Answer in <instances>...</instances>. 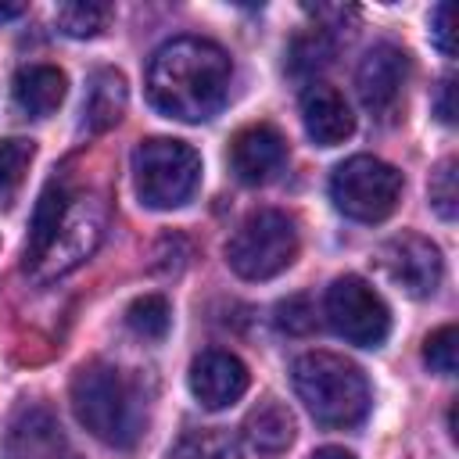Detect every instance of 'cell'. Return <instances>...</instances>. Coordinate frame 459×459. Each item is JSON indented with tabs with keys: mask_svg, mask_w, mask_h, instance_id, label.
<instances>
[{
	"mask_svg": "<svg viewBox=\"0 0 459 459\" xmlns=\"http://www.w3.org/2000/svg\"><path fill=\"white\" fill-rule=\"evenodd\" d=\"M108 226V201L97 190H72L65 179H54L32 212L25 240V273L39 283L57 280L82 265Z\"/></svg>",
	"mask_w": 459,
	"mask_h": 459,
	"instance_id": "6da1fadb",
	"label": "cell"
},
{
	"mask_svg": "<svg viewBox=\"0 0 459 459\" xmlns=\"http://www.w3.org/2000/svg\"><path fill=\"white\" fill-rule=\"evenodd\" d=\"M230 54L201 36H179L154 50L147 65V97L165 118L204 122L230 97Z\"/></svg>",
	"mask_w": 459,
	"mask_h": 459,
	"instance_id": "7a4b0ae2",
	"label": "cell"
},
{
	"mask_svg": "<svg viewBox=\"0 0 459 459\" xmlns=\"http://www.w3.org/2000/svg\"><path fill=\"white\" fill-rule=\"evenodd\" d=\"M72 412L75 420L111 448H133L143 434L147 412L136 380L108 362H90L72 377Z\"/></svg>",
	"mask_w": 459,
	"mask_h": 459,
	"instance_id": "3957f363",
	"label": "cell"
},
{
	"mask_svg": "<svg viewBox=\"0 0 459 459\" xmlns=\"http://www.w3.org/2000/svg\"><path fill=\"white\" fill-rule=\"evenodd\" d=\"M294 391L308 416L326 430L359 427L369 412V384L362 369L333 351H305L290 369Z\"/></svg>",
	"mask_w": 459,
	"mask_h": 459,
	"instance_id": "277c9868",
	"label": "cell"
},
{
	"mask_svg": "<svg viewBox=\"0 0 459 459\" xmlns=\"http://www.w3.org/2000/svg\"><path fill=\"white\" fill-rule=\"evenodd\" d=\"M133 183L140 204L154 212L179 208L201 183V154L190 143L169 136L140 140L133 151Z\"/></svg>",
	"mask_w": 459,
	"mask_h": 459,
	"instance_id": "5b68a950",
	"label": "cell"
},
{
	"mask_svg": "<svg viewBox=\"0 0 459 459\" xmlns=\"http://www.w3.org/2000/svg\"><path fill=\"white\" fill-rule=\"evenodd\" d=\"M298 255V226L287 212L258 208L226 240V262L244 280H273Z\"/></svg>",
	"mask_w": 459,
	"mask_h": 459,
	"instance_id": "8992f818",
	"label": "cell"
},
{
	"mask_svg": "<svg viewBox=\"0 0 459 459\" xmlns=\"http://www.w3.org/2000/svg\"><path fill=\"white\" fill-rule=\"evenodd\" d=\"M333 204L355 222H384L402 197V172L373 154H355L333 169Z\"/></svg>",
	"mask_w": 459,
	"mask_h": 459,
	"instance_id": "52a82bcc",
	"label": "cell"
},
{
	"mask_svg": "<svg viewBox=\"0 0 459 459\" xmlns=\"http://www.w3.org/2000/svg\"><path fill=\"white\" fill-rule=\"evenodd\" d=\"M323 312L333 333L359 348H380L391 333V312L362 276H337L326 287Z\"/></svg>",
	"mask_w": 459,
	"mask_h": 459,
	"instance_id": "ba28073f",
	"label": "cell"
},
{
	"mask_svg": "<svg viewBox=\"0 0 459 459\" xmlns=\"http://www.w3.org/2000/svg\"><path fill=\"white\" fill-rule=\"evenodd\" d=\"M377 265L409 298H430L445 276V258L437 244L420 233H398L387 244H380Z\"/></svg>",
	"mask_w": 459,
	"mask_h": 459,
	"instance_id": "9c48e42d",
	"label": "cell"
},
{
	"mask_svg": "<svg viewBox=\"0 0 459 459\" xmlns=\"http://www.w3.org/2000/svg\"><path fill=\"white\" fill-rule=\"evenodd\" d=\"M405 79H409V54L394 43H377L366 50V57L359 61L355 72V86H359V100L373 118H394L402 93H405Z\"/></svg>",
	"mask_w": 459,
	"mask_h": 459,
	"instance_id": "30bf717a",
	"label": "cell"
},
{
	"mask_svg": "<svg viewBox=\"0 0 459 459\" xmlns=\"http://www.w3.org/2000/svg\"><path fill=\"white\" fill-rule=\"evenodd\" d=\"M65 434L50 409L43 405H22L0 441V459H61Z\"/></svg>",
	"mask_w": 459,
	"mask_h": 459,
	"instance_id": "8fae6325",
	"label": "cell"
},
{
	"mask_svg": "<svg viewBox=\"0 0 459 459\" xmlns=\"http://www.w3.org/2000/svg\"><path fill=\"white\" fill-rule=\"evenodd\" d=\"M247 366L233 351L208 348L190 362V394L204 409H226L247 391Z\"/></svg>",
	"mask_w": 459,
	"mask_h": 459,
	"instance_id": "7c38bea8",
	"label": "cell"
},
{
	"mask_svg": "<svg viewBox=\"0 0 459 459\" xmlns=\"http://www.w3.org/2000/svg\"><path fill=\"white\" fill-rule=\"evenodd\" d=\"M283 161H287V140L280 136V129H273L265 122L240 129L230 143V165H233L237 179L247 186L273 179L283 169Z\"/></svg>",
	"mask_w": 459,
	"mask_h": 459,
	"instance_id": "4fadbf2b",
	"label": "cell"
},
{
	"mask_svg": "<svg viewBox=\"0 0 459 459\" xmlns=\"http://www.w3.org/2000/svg\"><path fill=\"white\" fill-rule=\"evenodd\" d=\"M301 122L316 147H337L355 129V115H351L348 100L326 82H312L301 93Z\"/></svg>",
	"mask_w": 459,
	"mask_h": 459,
	"instance_id": "5bb4252c",
	"label": "cell"
},
{
	"mask_svg": "<svg viewBox=\"0 0 459 459\" xmlns=\"http://www.w3.org/2000/svg\"><path fill=\"white\" fill-rule=\"evenodd\" d=\"M65 86L68 82H65L61 68H54V65H25V68H18L11 93H14V104H18L22 115L47 118V115H54L61 108Z\"/></svg>",
	"mask_w": 459,
	"mask_h": 459,
	"instance_id": "9a60e30c",
	"label": "cell"
},
{
	"mask_svg": "<svg viewBox=\"0 0 459 459\" xmlns=\"http://www.w3.org/2000/svg\"><path fill=\"white\" fill-rule=\"evenodd\" d=\"M126 100H129V90H126L122 72L97 68L90 75V90H86V100H82V122H86V129L90 133L111 129L126 115Z\"/></svg>",
	"mask_w": 459,
	"mask_h": 459,
	"instance_id": "2e32d148",
	"label": "cell"
},
{
	"mask_svg": "<svg viewBox=\"0 0 459 459\" xmlns=\"http://www.w3.org/2000/svg\"><path fill=\"white\" fill-rule=\"evenodd\" d=\"M244 437L258 455H280L287 452V445L294 441V416L287 405H280L276 398L258 402L247 416H244Z\"/></svg>",
	"mask_w": 459,
	"mask_h": 459,
	"instance_id": "e0dca14e",
	"label": "cell"
},
{
	"mask_svg": "<svg viewBox=\"0 0 459 459\" xmlns=\"http://www.w3.org/2000/svg\"><path fill=\"white\" fill-rule=\"evenodd\" d=\"M32 154H36V143L25 136L0 140V208L14 204V197L25 183V172L32 165Z\"/></svg>",
	"mask_w": 459,
	"mask_h": 459,
	"instance_id": "ac0fdd59",
	"label": "cell"
},
{
	"mask_svg": "<svg viewBox=\"0 0 459 459\" xmlns=\"http://www.w3.org/2000/svg\"><path fill=\"white\" fill-rule=\"evenodd\" d=\"M57 29L72 39H90L97 36L108 18H111V7L108 4H97V0H72V4H61L57 7Z\"/></svg>",
	"mask_w": 459,
	"mask_h": 459,
	"instance_id": "d6986e66",
	"label": "cell"
},
{
	"mask_svg": "<svg viewBox=\"0 0 459 459\" xmlns=\"http://www.w3.org/2000/svg\"><path fill=\"white\" fill-rule=\"evenodd\" d=\"M169 459H240V448L222 430H190L172 445Z\"/></svg>",
	"mask_w": 459,
	"mask_h": 459,
	"instance_id": "ffe728a7",
	"label": "cell"
},
{
	"mask_svg": "<svg viewBox=\"0 0 459 459\" xmlns=\"http://www.w3.org/2000/svg\"><path fill=\"white\" fill-rule=\"evenodd\" d=\"M126 323L133 333L147 337V341H161L169 333V323H172V308L161 294H143L136 298L129 308H126Z\"/></svg>",
	"mask_w": 459,
	"mask_h": 459,
	"instance_id": "44dd1931",
	"label": "cell"
},
{
	"mask_svg": "<svg viewBox=\"0 0 459 459\" xmlns=\"http://www.w3.org/2000/svg\"><path fill=\"white\" fill-rule=\"evenodd\" d=\"M423 362H427L430 373H437V377H452V373H455V366H459V333H455L452 323H448V326H437V330L427 337V344H423Z\"/></svg>",
	"mask_w": 459,
	"mask_h": 459,
	"instance_id": "7402d4cb",
	"label": "cell"
},
{
	"mask_svg": "<svg viewBox=\"0 0 459 459\" xmlns=\"http://www.w3.org/2000/svg\"><path fill=\"white\" fill-rule=\"evenodd\" d=\"M430 204L434 212L452 222L455 212H459V186H455V158H445L437 161V169L430 172Z\"/></svg>",
	"mask_w": 459,
	"mask_h": 459,
	"instance_id": "603a6c76",
	"label": "cell"
},
{
	"mask_svg": "<svg viewBox=\"0 0 459 459\" xmlns=\"http://www.w3.org/2000/svg\"><path fill=\"white\" fill-rule=\"evenodd\" d=\"M326 57H330V43H326L323 29H316L312 36L294 39V47H290V68L294 72H312V68L326 65Z\"/></svg>",
	"mask_w": 459,
	"mask_h": 459,
	"instance_id": "cb8c5ba5",
	"label": "cell"
},
{
	"mask_svg": "<svg viewBox=\"0 0 459 459\" xmlns=\"http://www.w3.org/2000/svg\"><path fill=\"white\" fill-rule=\"evenodd\" d=\"M276 326L287 330V333H305V330H312V326H316V312H312L308 298L298 294V298L280 301V305H276Z\"/></svg>",
	"mask_w": 459,
	"mask_h": 459,
	"instance_id": "d4e9b609",
	"label": "cell"
},
{
	"mask_svg": "<svg viewBox=\"0 0 459 459\" xmlns=\"http://www.w3.org/2000/svg\"><path fill=\"white\" fill-rule=\"evenodd\" d=\"M430 39H434V47L445 57L455 54V43H452V4H437L434 7V14H430Z\"/></svg>",
	"mask_w": 459,
	"mask_h": 459,
	"instance_id": "484cf974",
	"label": "cell"
},
{
	"mask_svg": "<svg viewBox=\"0 0 459 459\" xmlns=\"http://www.w3.org/2000/svg\"><path fill=\"white\" fill-rule=\"evenodd\" d=\"M434 111H437V118H441L445 126H452V122H455V79H452V75H445V79H441L437 97H434Z\"/></svg>",
	"mask_w": 459,
	"mask_h": 459,
	"instance_id": "4316f807",
	"label": "cell"
},
{
	"mask_svg": "<svg viewBox=\"0 0 459 459\" xmlns=\"http://www.w3.org/2000/svg\"><path fill=\"white\" fill-rule=\"evenodd\" d=\"M312 459H355L351 452H344V448H319Z\"/></svg>",
	"mask_w": 459,
	"mask_h": 459,
	"instance_id": "83f0119b",
	"label": "cell"
},
{
	"mask_svg": "<svg viewBox=\"0 0 459 459\" xmlns=\"http://www.w3.org/2000/svg\"><path fill=\"white\" fill-rule=\"evenodd\" d=\"M25 7L22 4H0V22H7V18H18Z\"/></svg>",
	"mask_w": 459,
	"mask_h": 459,
	"instance_id": "f1b7e54d",
	"label": "cell"
}]
</instances>
